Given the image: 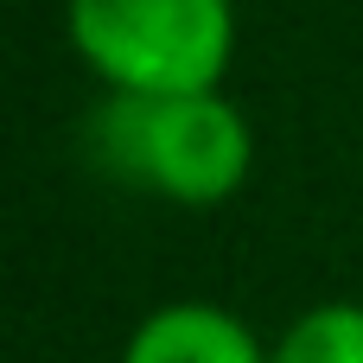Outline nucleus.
I'll use <instances>...</instances> for the list:
<instances>
[{"instance_id":"1","label":"nucleus","mask_w":363,"mask_h":363,"mask_svg":"<svg viewBox=\"0 0 363 363\" xmlns=\"http://www.w3.org/2000/svg\"><path fill=\"white\" fill-rule=\"evenodd\" d=\"M96 153L108 172L211 211L236 198L255 172V128L223 89L191 96H108L96 115Z\"/></svg>"},{"instance_id":"2","label":"nucleus","mask_w":363,"mask_h":363,"mask_svg":"<svg viewBox=\"0 0 363 363\" xmlns=\"http://www.w3.org/2000/svg\"><path fill=\"white\" fill-rule=\"evenodd\" d=\"M64 26L108 96L217 89L236 51L230 0H70Z\"/></svg>"},{"instance_id":"3","label":"nucleus","mask_w":363,"mask_h":363,"mask_svg":"<svg viewBox=\"0 0 363 363\" xmlns=\"http://www.w3.org/2000/svg\"><path fill=\"white\" fill-rule=\"evenodd\" d=\"M121 363H268V345L230 306L172 300V306H153L134 325Z\"/></svg>"},{"instance_id":"4","label":"nucleus","mask_w":363,"mask_h":363,"mask_svg":"<svg viewBox=\"0 0 363 363\" xmlns=\"http://www.w3.org/2000/svg\"><path fill=\"white\" fill-rule=\"evenodd\" d=\"M268 363H363V306L357 300L306 306L268 345Z\"/></svg>"}]
</instances>
